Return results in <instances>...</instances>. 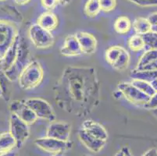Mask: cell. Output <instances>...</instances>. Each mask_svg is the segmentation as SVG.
<instances>
[{"mask_svg":"<svg viewBox=\"0 0 157 156\" xmlns=\"http://www.w3.org/2000/svg\"><path fill=\"white\" fill-rule=\"evenodd\" d=\"M44 77L42 65L36 60L31 61L23 70L18 78L19 85L23 90H31L40 85Z\"/></svg>","mask_w":157,"mask_h":156,"instance_id":"7a4b0ae2","label":"cell"},{"mask_svg":"<svg viewBox=\"0 0 157 156\" xmlns=\"http://www.w3.org/2000/svg\"><path fill=\"white\" fill-rule=\"evenodd\" d=\"M56 1L59 4L63 6V5H67V4L69 3L71 0H56Z\"/></svg>","mask_w":157,"mask_h":156,"instance_id":"f35d334b","label":"cell"},{"mask_svg":"<svg viewBox=\"0 0 157 156\" xmlns=\"http://www.w3.org/2000/svg\"><path fill=\"white\" fill-rule=\"evenodd\" d=\"M113 27L117 33L120 34H126L131 31L132 23L128 17L122 16L116 20Z\"/></svg>","mask_w":157,"mask_h":156,"instance_id":"ffe728a7","label":"cell"},{"mask_svg":"<svg viewBox=\"0 0 157 156\" xmlns=\"http://www.w3.org/2000/svg\"><path fill=\"white\" fill-rule=\"evenodd\" d=\"M123 148H124V151L125 156H133L132 155V154H131V151H130V149L128 148V147H124Z\"/></svg>","mask_w":157,"mask_h":156,"instance_id":"74e56055","label":"cell"},{"mask_svg":"<svg viewBox=\"0 0 157 156\" xmlns=\"http://www.w3.org/2000/svg\"><path fill=\"white\" fill-rule=\"evenodd\" d=\"M128 1L142 7L157 6V0H128Z\"/></svg>","mask_w":157,"mask_h":156,"instance_id":"4dcf8cb0","label":"cell"},{"mask_svg":"<svg viewBox=\"0 0 157 156\" xmlns=\"http://www.w3.org/2000/svg\"><path fill=\"white\" fill-rule=\"evenodd\" d=\"M115 156H125V153H124V148H121V149L115 154Z\"/></svg>","mask_w":157,"mask_h":156,"instance_id":"ab89813d","label":"cell"},{"mask_svg":"<svg viewBox=\"0 0 157 156\" xmlns=\"http://www.w3.org/2000/svg\"><path fill=\"white\" fill-rule=\"evenodd\" d=\"M128 45L130 49L133 51H138L140 50L143 49L145 47L142 36L137 34L135 35H132L128 39Z\"/></svg>","mask_w":157,"mask_h":156,"instance_id":"4316f807","label":"cell"},{"mask_svg":"<svg viewBox=\"0 0 157 156\" xmlns=\"http://www.w3.org/2000/svg\"><path fill=\"white\" fill-rule=\"evenodd\" d=\"M55 101L63 110L87 116L98 105L100 85L96 70L90 67H68L54 88Z\"/></svg>","mask_w":157,"mask_h":156,"instance_id":"6da1fadb","label":"cell"},{"mask_svg":"<svg viewBox=\"0 0 157 156\" xmlns=\"http://www.w3.org/2000/svg\"><path fill=\"white\" fill-rule=\"evenodd\" d=\"M51 156H63V153H57V154H53Z\"/></svg>","mask_w":157,"mask_h":156,"instance_id":"7bdbcfd3","label":"cell"},{"mask_svg":"<svg viewBox=\"0 0 157 156\" xmlns=\"http://www.w3.org/2000/svg\"><path fill=\"white\" fill-rule=\"evenodd\" d=\"M75 36L79 42L82 53L92 54L96 50L97 40L93 34L80 31L75 34Z\"/></svg>","mask_w":157,"mask_h":156,"instance_id":"4fadbf2b","label":"cell"},{"mask_svg":"<svg viewBox=\"0 0 157 156\" xmlns=\"http://www.w3.org/2000/svg\"><path fill=\"white\" fill-rule=\"evenodd\" d=\"M151 84H152V87H153L154 89L155 90V91H157V78H155L154 81H152V82H151Z\"/></svg>","mask_w":157,"mask_h":156,"instance_id":"60d3db41","label":"cell"},{"mask_svg":"<svg viewBox=\"0 0 157 156\" xmlns=\"http://www.w3.org/2000/svg\"><path fill=\"white\" fill-rule=\"evenodd\" d=\"M11 82L10 80L6 77L5 72L0 70V85L2 88V98L8 101L10 99V83Z\"/></svg>","mask_w":157,"mask_h":156,"instance_id":"83f0119b","label":"cell"},{"mask_svg":"<svg viewBox=\"0 0 157 156\" xmlns=\"http://www.w3.org/2000/svg\"><path fill=\"white\" fill-rule=\"evenodd\" d=\"M131 76L134 79H140L152 82L155 78H157V70H142L135 69L131 72Z\"/></svg>","mask_w":157,"mask_h":156,"instance_id":"44dd1931","label":"cell"},{"mask_svg":"<svg viewBox=\"0 0 157 156\" xmlns=\"http://www.w3.org/2000/svg\"><path fill=\"white\" fill-rule=\"evenodd\" d=\"M26 105L34 111L38 119L53 122L56 115L49 103L40 98H31L24 100Z\"/></svg>","mask_w":157,"mask_h":156,"instance_id":"52a82bcc","label":"cell"},{"mask_svg":"<svg viewBox=\"0 0 157 156\" xmlns=\"http://www.w3.org/2000/svg\"><path fill=\"white\" fill-rule=\"evenodd\" d=\"M9 131L15 138L18 148H21L25 143L30 135L29 125L14 113H11L10 117Z\"/></svg>","mask_w":157,"mask_h":156,"instance_id":"8992f818","label":"cell"},{"mask_svg":"<svg viewBox=\"0 0 157 156\" xmlns=\"http://www.w3.org/2000/svg\"><path fill=\"white\" fill-rule=\"evenodd\" d=\"M35 144L37 147L43 150L44 151L57 154V153H63V151L71 149L72 147V142L70 141H60L55 139L52 137H40L35 141Z\"/></svg>","mask_w":157,"mask_h":156,"instance_id":"9c48e42d","label":"cell"},{"mask_svg":"<svg viewBox=\"0 0 157 156\" xmlns=\"http://www.w3.org/2000/svg\"><path fill=\"white\" fill-rule=\"evenodd\" d=\"M157 60V49H148L140 58L135 69H141Z\"/></svg>","mask_w":157,"mask_h":156,"instance_id":"cb8c5ba5","label":"cell"},{"mask_svg":"<svg viewBox=\"0 0 157 156\" xmlns=\"http://www.w3.org/2000/svg\"><path fill=\"white\" fill-rule=\"evenodd\" d=\"M148 20L149 21V22L151 23L152 26L157 25V13H154L151 14V15L148 17Z\"/></svg>","mask_w":157,"mask_h":156,"instance_id":"836d02e7","label":"cell"},{"mask_svg":"<svg viewBox=\"0 0 157 156\" xmlns=\"http://www.w3.org/2000/svg\"><path fill=\"white\" fill-rule=\"evenodd\" d=\"M101 11L98 0H88L85 6V13L88 17H94Z\"/></svg>","mask_w":157,"mask_h":156,"instance_id":"d4e9b609","label":"cell"},{"mask_svg":"<svg viewBox=\"0 0 157 156\" xmlns=\"http://www.w3.org/2000/svg\"><path fill=\"white\" fill-rule=\"evenodd\" d=\"M132 28L137 34L143 35L152 31V24L146 18L138 17L134 21Z\"/></svg>","mask_w":157,"mask_h":156,"instance_id":"d6986e66","label":"cell"},{"mask_svg":"<svg viewBox=\"0 0 157 156\" xmlns=\"http://www.w3.org/2000/svg\"><path fill=\"white\" fill-rule=\"evenodd\" d=\"M78 137L85 148L94 153L99 152L106 144L105 141L98 139L82 129H81L78 132Z\"/></svg>","mask_w":157,"mask_h":156,"instance_id":"7c38bea8","label":"cell"},{"mask_svg":"<svg viewBox=\"0 0 157 156\" xmlns=\"http://www.w3.org/2000/svg\"><path fill=\"white\" fill-rule=\"evenodd\" d=\"M29 38L32 44L38 48H48L54 44V38L51 31L44 29L38 24L30 27Z\"/></svg>","mask_w":157,"mask_h":156,"instance_id":"5b68a950","label":"cell"},{"mask_svg":"<svg viewBox=\"0 0 157 156\" xmlns=\"http://www.w3.org/2000/svg\"><path fill=\"white\" fill-rule=\"evenodd\" d=\"M0 97H2V88H1V85H0Z\"/></svg>","mask_w":157,"mask_h":156,"instance_id":"ee69618b","label":"cell"},{"mask_svg":"<svg viewBox=\"0 0 157 156\" xmlns=\"http://www.w3.org/2000/svg\"><path fill=\"white\" fill-rule=\"evenodd\" d=\"M60 52L64 56H78L82 54L81 46L75 34L66 38L63 45L60 48Z\"/></svg>","mask_w":157,"mask_h":156,"instance_id":"5bb4252c","label":"cell"},{"mask_svg":"<svg viewBox=\"0 0 157 156\" xmlns=\"http://www.w3.org/2000/svg\"><path fill=\"white\" fill-rule=\"evenodd\" d=\"M101 10L104 12H110L113 10L117 6V0H98Z\"/></svg>","mask_w":157,"mask_h":156,"instance_id":"f546056e","label":"cell"},{"mask_svg":"<svg viewBox=\"0 0 157 156\" xmlns=\"http://www.w3.org/2000/svg\"><path fill=\"white\" fill-rule=\"evenodd\" d=\"M71 126L61 121H53L48 126L46 131V137H52L60 141H69Z\"/></svg>","mask_w":157,"mask_h":156,"instance_id":"8fae6325","label":"cell"},{"mask_svg":"<svg viewBox=\"0 0 157 156\" xmlns=\"http://www.w3.org/2000/svg\"><path fill=\"white\" fill-rule=\"evenodd\" d=\"M0 1H6V0H0Z\"/></svg>","mask_w":157,"mask_h":156,"instance_id":"f6af8a7d","label":"cell"},{"mask_svg":"<svg viewBox=\"0 0 157 156\" xmlns=\"http://www.w3.org/2000/svg\"><path fill=\"white\" fill-rule=\"evenodd\" d=\"M145 42V46L148 49H157V34L153 31H149L142 35Z\"/></svg>","mask_w":157,"mask_h":156,"instance_id":"f1b7e54d","label":"cell"},{"mask_svg":"<svg viewBox=\"0 0 157 156\" xmlns=\"http://www.w3.org/2000/svg\"><path fill=\"white\" fill-rule=\"evenodd\" d=\"M0 156H17V154H16L15 152H13V151H9V152L0 154Z\"/></svg>","mask_w":157,"mask_h":156,"instance_id":"8d00e7d4","label":"cell"},{"mask_svg":"<svg viewBox=\"0 0 157 156\" xmlns=\"http://www.w3.org/2000/svg\"><path fill=\"white\" fill-rule=\"evenodd\" d=\"M17 147V141L10 131L0 134V154L12 151Z\"/></svg>","mask_w":157,"mask_h":156,"instance_id":"ac0fdd59","label":"cell"},{"mask_svg":"<svg viewBox=\"0 0 157 156\" xmlns=\"http://www.w3.org/2000/svg\"><path fill=\"white\" fill-rule=\"evenodd\" d=\"M145 108L152 110L157 109V91H155V94L150 97L147 104L145 105Z\"/></svg>","mask_w":157,"mask_h":156,"instance_id":"1f68e13d","label":"cell"},{"mask_svg":"<svg viewBox=\"0 0 157 156\" xmlns=\"http://www.w3.org/2000/svg\"><path fill=\"white\" fill-rule=\"evenodd\" d=\"M117 89L122 94V96L135 105L145 106L150 98V96L138 89L131 82L121 83L118 85Z\"/></svg>","mask_w":157,"mask_h":156,"instance_id":"ba28073f","label":"cell"},{"mask_svg":"<svg viewBox=\"0 0 157 156\" xmlns=\"http://www.w3.org/2000/svg\"><path fill=\"white\" fill-rule=\"evenodd\" d=\"M82 130L88 132V134L95 136L98 139L107 141L108 139V134L105 127L98 122H95L92 120H87L82 124Z\"/></svg>","mask_w":157,"mask_h":156,"instance_id":"9a60e30c","label":"cell"},{"mask_svg":"<svg viewBox=\"0 0 157 156\" xmlns=\"http://www.w3.org/2000/svg\"><path fill=\"white\" fill-rule=\"evenodd\" d=\"M131 83L134 86H135L138 89H139L140 91H142L145 94H148V96L151 97L152 94H155V90L153 88L151 82L143 81V80L134 79V78H132Z\"/></svg>","mask_w":157,"mask_h":156,"instance_id":"603a6c76","label":"cell"},{"mask_svg":"<svg viewBox=\"0 0 157 156\" xmlns=\"http://www.w3.org/2000/svg\"><path fill=\"white\" fill-rule=\"evenodd\" d=\"M37 24L47 31H52L58 26V18L51 11H47L39 16L37 20Z\"/></svg>","mask_w":157,"mask_h":156,"instance_id":"e0dca14e","label":"cell"},{"mask_svg":"<svg viewBox=\"0 0 157 156\" xmlns=\"http://www.w3.org/2000/svg\"><path fill=\"white\" fill-rule=\"evenodd\" d=\"M11 113H14L28 125L34 124L38 120V116L31 108L26 105L25 101H13L10 105Z\"/></svg>","mask_w":157,"mask_h":156,"instance_id":"30bf717a","label":"cell"},{"mask_svg":"<svg viewBox=\"0 0 157 156\" xmlns=\"http://www.w3.org/2000/svg\"><path fill=\"white\" fill-rule=\"evenodd\" d=\"M129 63L130 55L129 53H128V51L124 48H123L122 51H121L120 56L118 57L117 61L113 64L112 67H113L115 70H117L123 71L128 68V65H129Z\"/></svg>","mask_w":157,"mask_h":156,"instance_id":"7402d4cb","label":"cell"},{"mask_svg":"<svg viewBox=\"0 0 157 156\" xmlns=\"http://www.w3.org/2000/svg\"><path fill=\"white\" fill-rule=\"evenodd\" d=\"M28 59H29V50H28V45L24 41V38H21L18 45L17 59L13 65L5 72L6 77L11 81L18 80L23 70L30 63L28 62Z\"/></svg>","mask_w":157,"mask_h":156,"instance_id":"277c9868","label":"cell"},{"mask_svg":"<svg viewBox=\"0 0 157 156\" xmlns=\"http://www.w3.org/2000/svg\"><path fill=\"white\" fill-rule=\"evenodd\" d=\"M16 20L0 18V59L5 55L17 39L20 37Z\"/></svg>","mask_w":157,"mask_h":156,"instance_id":"3957f363","label":"cell"},{"mask_svg":"<svg viewBox=\"0 0 157 156\" xmlns=\"http://www.w3.org/2000/svg\"><path fill=\"white\" fill-rule=\"evenodd\" d=\"M21 37L17 39V41L14 42L13 45L10 47L6 53L5 54L2 58L0 59V70L4 72L9 70L11 67L14 64L16 59H17V55L18 45H19V41Z\"/></svg>","mask_w":157,"mask_h":156,"instance_id":"2e32d148","label":"cell"},{"mask_svg":"<svg viewBox=\"0 0 157 156\" xmlns=\"http://www.w3.org/2000/svg\"><path fill=\"white\" fill-rule=\"evenodd\" d=\"M152 31L156 33L157 34V25H153L152 26Z\"/></svg>","mask_w":157,"mask_h":156,"instance_id":"b9f144b4","label":"cell"},{"mask_svg":"<svg viewBox=\"0 0 157 156\" xmlns=\"http://www.w3.org/2000/svg\"><path fill=\"white\" fill-rule=\"evenodd\" d=\"M123 48H124L121 46H111L105 51V58L106 62L109 65L113 66V64L117 61L118 57L121 55Z\"/></svg>","mask_w":157,"mask_h":156,"instance_id":"484cf974","label":"cell"},{"mask_svg":"<svg viewBox=\"0 0 157 156\" xmlns=\"http://www.w3.org/2000/svg\"><path fill=\"white\" fill-rule=\"evenodd\" d=\"M16 3L19 4V5H24V4H27L31 1V0H14Z\"/></svg>","mask_w":157,"mask_h":156,"instance_id":"d590c367","label":"cell"},{"mask_svg":"<svg viewBox=\"0 0 157 156\" xmlns=\"http://www.w3.org/2000/svg\"><path fill=\"white\" fill-rule=\"evenodd\" d=\"M142 156H157V150L155 148H152L147 151Z\"/></svg>","mask_w":157,"mask_h":156,"instance_id":"e575fe53","label":"cell"},{"mask_svg":"<svg viewBox=\"0 0 157 156\" xmlns=\"http://www.w3.org/2000/svg\"><path fill=\"white\" fill-rule=\"evenodd\" d=\"M85 156H88V155H85Z\"/></svg>","mask_w":157,"mask_h":156,"instance_id":"bcb514c9","label":"cell"},{"mask_svg":"<svg viewBox=\"0 0 157 156\" xmlns=\"http://www.w3.org/2000/svg\"><path fill=\"white\" fill-rule=\"evenodd\" d=\"M41 2H42V6L48 10H51L55 8L56 6L58 4L56 0H41Z\"/></svg>","mask_w":157,"mask_h":156,"instance_id":"d6a6232c","label":"cell"}]
</instances>
